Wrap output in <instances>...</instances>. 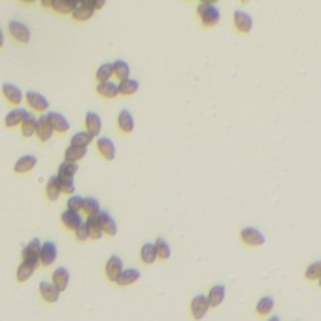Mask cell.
<instances>
[{"mask_svg":"<svg viewBox=\"0 0 321 321\" xmlns=\"http://www.w3.org/2000/svg\"><path fill=\"white\" fill-rule=\"evenodd\" d=\"M62 183V193H67V195H76V185H74V181H60Z\"/></svg>","mask_w":321,"mask_h":321,"instance_id":"ee69618b","label":"cell"},{"mask_svg":"<svg viewBox=\"0 0 321 321\" xmlns=\"http://www.w3.org/2000/svg\"><path fill=\"white\" fill-rule=\"evenodd\" d=\"M2 94H4V99H6L8 102H12V104H21V101H23V93H21V89L17 87V85H14V83H4L2 85Z\"/></svg>","mask_w":321,"mask_h":321,"instance_id":"e0dca14e","label":"cell"},{"mask_svg":"<svg viewBox=\"0 0 321 321\" xmlns=\"http://www.w3.org/2000/svg\"><path fill=\"white\" fill-rule=\"evenodd\" d=\"M34 270H36V265H30V263H21L19 267H17V281H27L30 276L34 274Z\"/></svg>","mask_w":321,"mask_h":321,"instance_id":"f35d334b","label":"cell"},{"mask_svg":"<svg viewBox=\"0 0 321 321\" xmlns=\"http://www.w3.org/2000/svg\"><path fill=\"white\" fill-rule=\"evenodd\" d=\"M117 127H119L121 133L131 134L134 131V117L129 110H121L119 115H117Z\"/></svg>","mask_w":321,"mask_h":321,"instance_id":"7402d4cb","label":"cell"},{"mask_svg":"<svg viewBox=\"0 0 321 321\" xmlns=\"http://www.w3.org/2000/svg\"><path fill=\"white\" fill-rule=\"evenodd\" d=\"M140 259L144 265H153L157 259H159V255H157V248H155L153 242H147L144 244L140 249Z\"/></svg>","mask_w":321,"mask_h":321,"instance_id":"484cf974","label":"cell"},{"mask_svg":"<svg viewBox=\"0 0 321 321\" xmlns=\"http://www.w3.org/2000/svg\"><path fill=\"white\" fill-rule=\"evenodd\" d=\"M99 217H101V225H102L104 234H108V236H115V234H117V223H115L114 217L108 214V212H101Z\"/></svg>","mask_w":321,"mask_h":321,"instance_id":"f1b7e54d","label":"cell"},{"mask_svg":"<svg viewBox=\"0 0 321 321\" xmlns=\"http://www.w3.org/2000/svg\"><path fill=\"white\" fill-rule=\"evenodd\" d=\"M255 310H257L259 315H268L274 310V299H272V297H263V299H259Z\"/></svg>","mask_w":321,"mask_h":321,"instance_id":"74e56055","label":"cell"},{"mask_svg":"<svg viewBox=\"0 0 321 321\" xmlns=\"http://www.w3.org/2000/svg\"><path fill=\"white\" fill-rule=\"evenodd\" d=\"M93 6L94 10H101V8L106 6V2H104V0H93Z\"/></svg>","mask_w":321,"mask_h":321,"instance_id":"f6af8a7d","label":"cell"},{"mask_svg":"<svg viewBox=\"0 0 321 321\" xmlns=\"http://www.w3.org/2000/svg\"><path fill=\"white\" fill-rule=\"evenodd\" d=\"M60 195H62V183H60V178L59 176H51V178L47 180V185H46V197L51 202H55V201H59Z\"/></svg>","mask_w":321,"mask_h":321,"instance_id":"4fadbf2b","label":"cell"},{"mask_svg":"<svg viewBox=\"0 0 321 321\" xmlns=\"http://www.w3.org/2000/svg\"><path fill=\"white\" fill-rule=\"evenodd\" d=\"M114 76L121 81H125V80H131V67H129V62L127 60H115L114 62Z\"/></svg>","mask_w":321,"mask_h":321,"instance_id":"1f68e13d","label":"cell"},{"mask_svg":"<svg viewBox=\"0 0 321 321\" xmlns=\"http://www.w3.org/2000/svg\"><path fill=\"white\" fill-rule=\"evenodd\" d=\"M91 142H93V134L87 133V131H80V133H76L72 136L70 146L72 147H87Z\"/></svg>","mask_w":321,"mask_h":321,"instance_id":"836d02e7","label":"cell"},{"mask_svg":"<svg viewBox=\"0 0 321 321\" xmlns=\"http://www.w3.org/2000/svg\"><path fill=\"white\" fill-rule=\"evenodd\" d=\"M53 127H51V123L47 119V114L46 115H40L38 117V129H36V138L40 142H47L51 140V136H53Z\"/></svg>","mask_w":321,"mask_h":321,"instance_id":"30bf717a","label":"cell"},{"mask_svg":"<svg viewBox=\"0 0 321 321\" xmlns=\"http://www.w3.org/2000/svg\"><path fill=\"white\" fill-rule=\"evenodd\" d=\"M138 87H140V83H138V80H125L119 83V94H123V97H133L136 91H138Z\"/></svg>","mask_w":321,"mask_h":321,"instance_id":"d590c367","label":"cell"},{"mask_svg":"<svg viewBox=\"0 0 321 321\" xmlns=\"http://www.w3.org/2000/svg\"><path fill=\"white\" fill-rule=\"evenodd\" d=\"M25 99H27L28 106L33 108L34 112H47V108H49V101H47L44 94L36 93V91H28L25 94Z\"/></svg>","mask_w":321,"mask_h":321,"instance_id":"ba28073f","label":"cell"},{"mask_svg":"<svg viewBox=\"0 0 321 321\" xmlns=\"http://www.w3.org/2000/svg\"><path fill=\"white\" fill-rule=\"evenodd\" d=\"M197 14H199V19L204 27H215L221 19V12L219 8L215 6L214 2H201L197 6Z\"/></svg>","mask_w":321,"mask_h":321,"instance_id":"6da1fadb","label":"cell"},{"mask_svg":"<svg viewBox=\"0 0 321 321\" xmlns=\"http://www.w3.org/2000/svg\"><path fill=\"white\" fill-rule=\"evenodd\" d=\"M60 221H62V225L68 229V231H78V227H80L81 223H83V217H81L80 212H70V210H65L62 212V215H60Z\"/></svg>","mask_w":321,"mask_h":321,"instance_id":"8fae6325","label":"cell"},{"mask_svg":"<svg viewBox=\"0 0 321 321\" xmlns=\"http://www.w3.org/2000/svg\"><path fill=\"white\" fill-rule=\"evenodd\" d=\"M123 270H125V268H123V261H121V257H117V255H112V257L108 259V263H106V276H108V280L114 281V283H115Z\"/></svg>","mask_w":321,"mask_h":321,"instance_id":"9c48e42d","label":"cell"},{"mask_svg":"<svg viewBox=\"0 0 321 321\" xmlns=\"http://www.w3.org/2000/svg\"><path fill=\"white\" fill-rule=\"evenodd\" d=\"M8 30H10V36L17 40L19 44H28L30 42V30L25 23H21V21H10V25H8Z\"/></svg>","mask_w":321,"mask_h":321,"instance_id":"3957f363","label":"cell"},{"mask_svg":"<svg viewBox=\"0 0 321 321\" xmlns=\"http://www.w3.org/2000/svg\"><path fill=\"white\" fill-rule=\"evenodd\" d=\"M306 278L308 280H314V281L321 280V261L312 263V265L306 268Z\"/></svg>","mask_w":321,"mask_h":321,"instance_id":"60d3db41","label":"cell"},{"mask_svg":"<svg viewBox=\"0 0 321 321\" xmlns=\"http://www.w3.org/2000/svg\"><path fill=\"white\" fill-rule=\"evenodd\" d=\"M225 295H227V289L225 285H214V287L208 291V302H210V308H217L223 304L225 301Z\"/></svg>","mask_w":321,"mask_h":321,"instance_id":"2e32d148","label":"cell"},{"mask_svg":"<svg viewBox=\"0 0 321 321\" xmlns=\"http://www.w3.org/2000/svg\"><path fill=\"white\" fill-rule=\"evenodd\" d=\"M89 227V233H91V238L93 240H101L102 236H104V231H102V225H101V217L99 215H89L87 219H85Z\"/></svg>","mask_w":321,"mask_h":321,"instance_id":"4316f807","label":"cell"},{"mask_svg":"<svg viewBox=\"0 0 321 321\" xmlns=\"http://www.w3.org/2000/svg\"><path fill=\"white\" fill-rule=\"evenodd\" d=\"M97 149H99V153L106 160L115 159V144L110 138H99L97 140Z\"/></svg>","mask_w":321,"mask_h":321,"instance_id":"d6986e66","label":"cell"},{"mask_svg":"<svg viewBox=\"0 0 321 321\" xmlns=\"http://www.w3.org/2000/svg\"><path fill=\"white\" fill-rule=\"evenodd\" d=\"M36 129H38V117L28 114L25 117V121L21 123V133H23L25 138H30V136H36Z\"/></svg>","mask_w":321,"mask_h":321,"instance_id":"83f0119b","label":"cell"},{"mask_svg":"<svg viewBox=\"0 0 321 321\" xmlns=\"http://www.w3.org/2000/svg\"><path fill=\"white\" fill-rule=\"evenodd\" d=\"M142 272L138 270V268H125L123 272H121V276L117 278V285H121V287H127V285H133L134 281L140 280Z\"/></svg>","mask_w":321,"mask_h":321,"instance_id":"ac0fdd59","label":"cell"},{"mask_svg":"<svg viewBox=\"0 0 321 321\" xmlns=\"http://www.w3.org/2000/svg\"><path fill=\"white\" fill-rule=\"evenodd\" d=\"M91 238V233H89V227H87V223L83 221L80 227H78V231H76V240L78 242H85Z\"/></svg>","mask_w":321,"mask_h":321,"instance_id":"7bdbcfd3","label":"cell"},{"mask_svg":"<svg viewBox=\"0 0 321 321\" xmlns=\"http://www.w3.org/2000/svg\"><path fill=\"white\" fill-rule=\"evenodd\" d=\"M28 114H30V112H27L25 108H15V110H12V112H8L6 114L4 125H6L8 129L17 127V125H21V123L25 121V117H27Z\"/></svg>","mask_w":321,"mask_h":321,"instance_id":"5bb4252c","label":"cell"},{"mask_svg":"<svg viewBox=\"0 0 321 321\" xmlns=\"http://www.w3.org/2000/svg\"><path fill=\"white\" fill-rule=\"evenodd\" d=\"M85 127H87V133L93 134V138H97L102 131V119L99 114H94V112H89L85 115Z\"/></svg>","mask_w":321,"mask_h":321,"instance_id":"cb8c5ba5","label":"cell"},{"mask_svg":"<svg viewBox=\"0 0 321 321\" xmlns=\"http://www.w3.org/2000/svg\"><path fill=\"white\" fill-rule=\"evenodd\" d=\"M78 4L80 2H76V0H53L51 8L55 12H59V14H74V10L78 8Z\"/></svg>","mask_w":321,"mask_h":321,"instance_id":"4dcf8cb0","label":"cell"},{"mask_svg":"<svg viewBox=\"0 0 321 321\" xmlns=\"http://www.w3.org/2000/svg\"><path fill=\"white\" fill-rule=\"evenodd\" d=\"M319 287H321V280H319Z\"/></svg>","mask_w":321,"mask_h":321,"instance_id":"681fc988","label":"cell"},{"mask_svg":"<svg viewBox=\"0 0 321 321\" xmlns=\"http://www.w3.org/2000/svg\"><path fill=\"white\" fill-rule=\"evenodd\" d=\"M155 248H157V255H159L160 261H167L168 257H170V244H168L165 238H157L155 240Z\"/></svg>","mask_w":321,"mask_h":321,"instance_id":"ab89813d","label":"cell"},{"mask_svg":"<svg viewBox=\"0 0 321 321\" xmlns=\"http://www.w3.org/2000/svg\"><path fill=\"white\" fill-rule=\"evenodd\" d=\"M240 238L246 246H251V248H259V246H263V244L267 242V236H265L259 229H253V227L242 229Z\"/></svg>","mask_w":321,"mask_h":321,"instance_id":"7a4b0ae2","label":"cell"},{"mask_svg":"<svg viewBox=\"0 0 321 321\" xmlns=\"http://www.w3.org/2000/svg\"><path fill=\"white\" fill-rule=\"evenodd\" d=\"M268 321H280V317H278V315H274V317H270Z\"/></svg>","mask_w":321,"mask_h":321,"instance_id":"c3c4849f","label":"cell"},{"mask_svg":"<svg viewBox=\"0 0 321 321\" xmlns=\"http://www.w3.org/2000/svg\"><path fill=\"white\" fill-rule=\"evenodd\" d=\"M40 251H42V244L38 238H34V240H30L25 246V249H23V261L25 263H30V265H38V261H40Z\"/></svg>","mask_w":321,"mask_h":321,"instance_id":"8992f818","label":"cell"},{"mask_svg":"<svg viewBox=\"0 0 321 321\" xmlns=\"http://www.w3.org/2000/svg\"><path fill=\"white\" fill-rule=\"evenodd\" d=\"M47 119H49L55 133H67L68 129H70L68 119L65 115H60L59 112H47Z\"/></svg>","mask_w":321,"mask_h":321,"instance_id":"9a60e30c","label":"cell"},{"mask_svg":"<svg viewBox=\"0 0 321 321\" xmlns=\"http://www.w3.org/2000/svg\"><path fill=\"white\" fill-rule=\"evenodd\" d=\"M42 6H44V8H51V2H49V0H42Z\"/></svg>","mask_w":321,"mask_h":321,"instance_id":"bcb514c9","label":"cell"},{"mask_svg":"<svg viewBox=\"0 0 321 321\" xmlns=\"http://www.w3.org/2000/svg\"><path fill=\"white\" fill-rule=\"evenodd\" d=\"M208 310H210V302H208L206 295H199V297H195L193 301H191V315H193L197 321L204 319Z\"/></svg>","mask_w":321,"mask_h":321,"instance_id":"5b68a950","label":"cell"},{"mask_svg":"<svg viewBox=\"0 0 321 321\" xmlns=\"http://www.w3.org/2000/svg\"><path fill=\"white\" fill-rule=\"evenodd\" d=\"M68 281H70V274H68V270L65 267H59L53 272V276H51V283L59 289L60 293L68 287Z\"/></svg>","mask_w":321,"mask_h":321,"instance_id":"44dd1931","label":"cell"},{"mask_svg":"<svg viewBox=\"0 0 321 321\" xmlns=\"http://www.w3.org/2000/svg\"><path fill=\"white\" fill-rule=\"evenodd\" d=\"M97 93L101 94L102 99H115V97L119 94V83H115V81L99 83V85H97Z\"/></svg>","mask_w":321,"mask_h":321,"instance_id":"d4e9b609","label":"cell"},{"mask_svg":"<svg viewBox=\"0 0 321 321\" xmlns=\"http://www.w3.org/2000/svg\"><path fill=\"white\" fill-rule=\"evenodd\" d=\"M40 295L46 302H57L60 297V291L51 281H40Z\"/></svg>","mask_w":321,"mask_h":321,"instance_id":"ffe728a7","label":"cell"},{"mask_svg":"<svg viewBox=\"0 0 321 321\" xmlns=\"http://www.w3.org/2000/svg\"><path fill=\"white\" fill-rule=\"evenodd\" d=\"M36 163H38V159H36L34 155H23V157L17 159L14 170L17 174H25V172H30V170L36 167Z\"/></svg>","mask_w":321,"mask_h":321,"instance_id":"603a6c76","label":"cell"},{"mask_svg":"<svg viewBox=\"0 0 321 321\" xmlns=\"http://www.w3.org/2000/svg\"><path fill=\"white\" fill-rule=\"evenodd\" d=\"M76 172H78V165L76 163H60L57 176L60 178V181H74Z\"/></svg>","mask_w":321,"mask_h":321,"instance_id":"f546056e","label":"cell"},{"mask_svg":"<svg viewBox=\"0 0 321 321\" xmlns=\"http://www.w3.org/2000/svg\"><path fill=\"white\" fill-rule=\"evenodd\" d=\"M4 46V33H2V30H0V47Z\"/></svg>","mask_w":321,"mask_h":321,"instance_id":"7dc6e473","label":"cell"},{"mask_svg":"<svg viewBox=\"0 0 321 321\" xmlns=\"http://www.w3.org/2000/svg\"><path fill=\"white\" fill-rule=\"evenodd\" d=\"M97 12L93 6V0H80V4H78V8L74 10L72 17L76 21H89L91 17H93V14Z\"/></svg>","mask_w":321,"mask_h":321,"instance_id":"52a82bcc","label":"cell"},{"mask_svg":"<svg viewBox=\"0 0 321 321\" xmlns=\"http://www.w3.org/2000/svg\"><path fill=\"white\" fill-rule=\"evenodd\" d=\"M87 155V147H68L67 151H65V163H76L78 165V160H81L83 157Z\"/></svg>","mask_w":321,"mask_h":321,"instance_id":"d6a6232c","label":"cell"},{"mask_svg":"<svg viewBox=\"0 0 321 321\" xmlns=\"http://www.w3.org/2000/svg\"><path fill=\"white\" fill-rule=\"evenodd\" d=\"M233 21H234L236 30L242 34H249L251 33V28H253V17H251L248 12H244V10H236Z\"/></svg>","mask_w":321,"mask_h":321,"instance_id":"277c9868","label":"cell"},{"mask_svg":"<svg viewBox=\"0 0 321 321\" xmlns=\"http://www.w3.org/2000/svg\"><path fill=\"white\" fill-rule=\"evenodd\" d=\"M57 246H55L53 242H44L42 244V251H40V263L44 267H49V265H53L57 261Z\"/></svg>","mask_w":321,"mask_h":321,"instance_id":"7c38bea8","label":"cell"},{"mask_svg":"<svg viewBox=\"0 0 321 321\" xmlns=\"http://www.w3.org/2000/svg\"><path fill=\"white\" fill-rule=\"evenodd\" d=\"M83 212L89 215H101V202L93 199V197H87V199H83Z\"/></svg>","mask_w":321,"mask_h":321,"instance_id":"8d00e7d4","label":"cell"},{"mask_svg":"<svg viewBox=\"0 0 321 321\" xmlns=\"http://www.w3.org/2000/svg\"><path fill=\"white\" fill-rule=\"evenodd\" d=\"M112 78H114V62L101 65L99 70H97V81L99 83H106V81H112Z\"/></svg>","mask_w":321,"mask_h":321,"instance_id":"e575fe53","label":"cell"},{"mask_svg":"<svg viewBox=\"0 0 321 321\" xmlns=\"http://www.w3.org/2000/svg\"><path fill=\"white\" fill-rule=\"evenodd\" d=\"M67 206H68L67 210H70V212H81L83 210V199H81L80 195H72L68 199Z\"/></svg>","mask_w":321,"mask_h":321,"instance_id":"b9f144b4","label":"cell"}]
</instances>
